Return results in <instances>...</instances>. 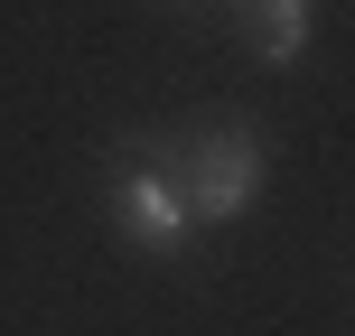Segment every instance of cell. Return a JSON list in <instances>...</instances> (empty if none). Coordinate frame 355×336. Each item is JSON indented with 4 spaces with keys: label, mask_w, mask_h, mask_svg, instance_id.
Listing matches in <instances>:
<instances>
[{
    "label": "cell",
    "mask_w": 355,
    "mask_h": 336,
    "mask_svg": "<svg viewBox=\"0 0 355 336\" xmlns=\"http://www.w3.org/2000/svg\"><path fill=\"white\" fill-rule=\"evenodd\" d=\"M178 10H206V0H178Z\"/></svg>",
    "instance_id": "4"
},
{
    "label": "cell",
    "mask_w": 355,
    "mask_h": 336,
    "mask_svg": "<svg viewBox=\"0 0 355 336\" xmlns=\"http://www.w3.org/2000/svg\"><path fill=\"white\" fill-rule=\"evenodd\" d=\"M234 28L252 37V56H262V66H300L318 10H309V0H234Z\"/></svg>",
    "instance_id": "3"
},
{
    "label": "cell",
    "mask_w": 355,
    "mask_h": 336,
    "mask_svg": "<svg viewBox=\"0 0 355 336\" xmlns=\"http://www.w3.org/2000/svg\"><path fill=\"white\" fill-rule=\"evenodd\" d=\"M112 224H122V243H141L150 262H187L196 215H187V196H178L168 159H122L112 168Z\"/></svg>",
    "instance_id": "2"
},
{
    "label": "cell",
    "mask_w": 355,
    "mask_h": 336,
    "mask_svg": "<svg viewBox=\"0 0 355 336\" xmlns=\"http://www.w3.org/2000/svg\"><path fill=\"white\" fill-rule=\"evenodd\" d=\"M178 196H187L196 224H243L252 196H262V131L243 122V112H225V122H196L187 150L168 159Z\"/></svg>",
    "instance_id": "1"
}]
</instances>
